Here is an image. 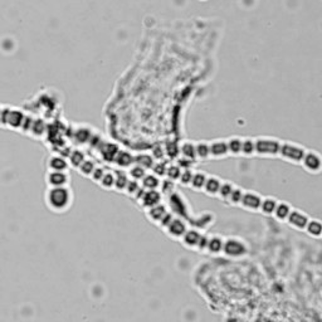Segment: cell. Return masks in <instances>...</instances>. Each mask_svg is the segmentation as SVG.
Wrapping results in <instances>:
<instances>
[{
    "label": "cell",
    "instance_id": "3957f363",
    "mask_svg": "<svg viewBox=\"0 0 322 322\" xmlns=\"http://www.w3.org/2000/svg\"><path fill=\"white\" fill-rule=\"evenodd\" d=\"M306 150L305 148H302L301 145H296V144H291V143H285L281 145V150H280V156L285 160L290 161V162H295V164H301L305 158Z\"/></svg>",
    "mask_w": 322,
    "mask_h": 322
},
{
    "label": "cell",
    "instance_id": "4fadbf2b",
    "mask_svg": "<svg viewBox=\"0 0 322 322\" xmlns=\"http://www.w3.org/2000/svg\"><path fill=\"white\" fill-rule=\"evenodd\" d=\"M169 204L171 207V210L174 213H177L179 215H185L186 214V204H185V200L180 197L176 192H172L169 197Z\"/></svg>",
    "mask_w": 322,
    "mask_h": 322
},
{
    "label": "cell",
    "instance_id": "b9f144b4",
    "mask_svg": "<svg viewBox=\"0 0 322 322\" xmlns=\"http://www.w3.org/2000/svg\"><path fill=\"white\" fill-rule=\"evenodd\" d=\"M166 164L165 162H156V164H154L153 166V170L154 172L156 174V176H162V175H166Z\"/></svg>",
    "mask_w": 322,
    "mask_h": 322
},
{
    "label": "cell",
    "instance_id": "8fae6325",
    "mask_svg": "<svg viewBox=\"0 0 322 322\" xmlns=\"http://www.w3.org/2000/svg\"><path fill=\"white\" fill-rule=\"evenodd\" d=\"M165 230H166V233L170 235V237L177 239V238H182V235L186 233L187 225L186 223L181 219V218H174V220L170 223L169 227H167Z\"/></svg>",
    "mask_w": 322,
    "mask_h": 322
},
{
    "label": "cell",
    "instance_id": "d6986e66",
    "mask_svg": "<svg viewBox=\"0 0 322 322\" xmlns=\"http://www.w3.org/2000/svg\"><path fill=\"white\" fill-rule=\"evenodd\" d=\"M222 185V181H220L219 177L217 176H208L207 182L204 185V190L207 194L209 195H218V191H219V187Z\"/></svg>",
    "mask_w": 322,
    "mask_h": 322
},
{
    "label": "cell",
    "instance_id": "7dc6e473",
    "mask_svg": "<svg viewBox=\"0 0 322 322\" xmlns=\"http://www.w3.org/2000/svg\"><path fill=\"white\" fill-rule=\"evenodd\" d=\"M153 154H154V156H155V158L158 159V160H161V159L165 156V151L162 150L160 146H156V148L154 149V153Z\"/></svg>",
    "mask_w": 322,
    "mask_h": 322
},
{
    "label": "cell",
    "instance_id": "277c9868",
    "mask_svg": "<svg viewBox=\"0 0 322 322\" xmlns=\"http://www.w3.org/2000/svg\"><path fill=\"white\" fill-rule=\"evenodd\" d=\"M248 248L247 244L243 242L242 239L238 238H228L224 240V245H223V253L230 258H239L247 254Z\"/></svg>",
    "mask_w": 322,
    "mask_h": 322
},
{
    "label": "cell",
    "instance_id": "f546056e",
    "mask_svg": "<svg viewBox=\"0 0 322 322\" xmlns=\"http://www.w3.org/2000/svg\"><path fill=\"white\" fill-rule=\"evenodd\" d=\"M118 151H120V149H118V146L115 145V144H105L102 148V155L106 160L113 161Z\"/></svg>",
    "mask_w": 322,
    "mask_h": 322
},
{
    "label": "cell",
    "instance_id": "ac0fdd59",
    "mask_svg": "<svg viewBox=\"0 0 322 322\" xmlns=\"http://www.w3.org/2000/svg\"><path fill=\"white\" fill-rule=\"evenodd\" d=\"M223 245H224V239L220 235H212L209 237V243H208V252L212 254L223 252Z\"/></svg>",
    "mask_w": 322,
    "mask_h": 322
},
{
    "label": "cell",
    "instance_id": "74e56055",
    "mask_svg": "<svg viewBox=\"0 0 322 322\" xmlns=\"http://www.w3.org/2000/svg\"><path fill=\"white\" fill-rule=\"evenodd\" d=\"M243 190L240 189V187H234L232 191V194H230L229 197V202L230 204L233 205H239L240 204V200H242V197H243Z\"/></svg>",
    "mask_w": 322,
    "mask_h": 322
},
{
    "label": "cell",
    "instance_id": "6da1fadb",
    "mask_svg": "<svg viewBox=\"0 0 322 322\" xmlns=\"http://www.w3.org/2000/svg\"><path fill=\"white\" fill-rule=\"evenodd\" d=\"M73 191L70 186L47 187L44 192V203L48 209L57 214L68 212L73 204Z\"/></svg>",
    "mask_w": 322,
    "mask_h": 322
},
{
    "label": "cell",
    "instance_id": "8d00e7d4",
    "mask_svg": "<svg viewBox=\"0 0 322 322\" xmlns=\"http://www.w3.org/2000/svg\"><path fill=\"white\" fill-rule=\"evenodd\" d=\"M128 175H130L134 180H138L139 181V180H143V177L146 175V170L135 164V166L131 167L130 171H128Z\"/></svg>",
    "mask_w": 322,
    "mask_h": 322
},
{
    "label": "cell",
    "instance_id": "7a4b0ae2",
    "mask_svg": "<svg viewBox=\"0 0 322 322\" xmlns=\"http://www.w3.org/2000/svg\"><path fill=\"white\" fill-rule=\"evenodd\" d=\"M281 141L272 138H258L254 140L255 154L261 156H277L280 155Z\"/></svg>",
    "mask_w": 322,
    "mask_h": 322
},
{
    "label": "cell",
    "instance_id": "9a60e30c",
    "mask_svg": "<svg viewBox=\"0 0 322 322\" xmlns=\"http://www.w3.org/2000/svg\"><path fill=\"white\" fill-rule=\"evenodd\" d=\"M228 154L229 151H228L227 141L218 140L210 144V156L213 158H223V156H227Z\"/></svg>",
    "mask_w": 322,
    "mask_h": 322
},
{
    "label": "cell",
    "instance_id": "ab89813d",
    "mask_svg": "<svg viewBox=\"0 0 322 322\" xmlns=\"http://www.w3.org/2000/svg\"><path fill=\"white\" fill-rule=\"evenodd\" d=\"M140 187H141V185L139 184L138 180H134L133 179V180H130V181H128L127 186H126V189H125V191H127V194L134 195V197H135V194L139 191V190H140Z\"/></svg>",
    "mask_w": 322,
    "mask_h": 322
},
{
    "label": "cell",
    "instance_id": "30bf717a",
    "mask_svg": "<svg viewBox=\"0 0 322 322\" xmlns=\"http://www.w3.org/2000/svg\"><path fill=\"white\" fill-rule=\"evenodd\" d=\"M308 222H310V217L307 214H305L301 210H295L292 209L291 212L290 217H288L287 223L293 227L295 229H300V230H305L306 227H307Z\"/></svg>",
    "mask_w": 322,
    "mask_h": 322
},
{
    "label": "cell",
    "instance_id": "83f0119b",
    "mask_svg": "<svg viewBox=\"0 0 322 322\" xmlns=\"http://www.w3.org/2000/svg\"><path fill=\"white\" fill-rule=\"evenodd\" d=\"M207 179H208V175L204 174V172L202 171L194 172L190 185H191L192 189H197V190L204 189V185L205 182H207Z\"/></svg>",
    "mask_w": 322,
    "mask_h": 322
},
{
    "label": "cell",
    "instance_id": "bcb514c9",
    "mask_svg": "<svg viewBox=\"0 0 322 322\" xmlns=\"http://www.w3.org/2000/svg\"><path fill=\"white\" fill-rule=\"evenodd\" d=\"M192 162L194 161L189 160V159H186V158H182V159H180L179 161H177V165H179L181 169H190V165H191Z\"/></svg>",
    "mask_w": 322,
    "mask_h": 322
},
{
    "label": "cell",
    "instance_id": "f35d334b",
    "mask_svg": "<svg viewBox=\"0 0 322 322\" xmlns=\"http://www.w3.org/2000/svg\"><path fill=\"white\" fill-rule=\"evenodd\" d=\"M192 175H194V172H192V170L190 169H184L181 171V175H180L179 177V181L181 185H190V182H191V179H192Z\"/></svg>",
    "mask_w": 322,
    "mask_h": 322
},
{
    "label": "cell",
    "instance_id": "d6a6232c",
    "mask_svg": "<svg viewBox=\"0 0 322 322\" xmlns=\"http://www.w3.org/2000/svg\"><path fill=\"white\" fill-rule=\"evenodd\" d=\"M255 154L254 149V140L250 138L243 139L242 143V155L244 156H252Z\"/></svg>",
    "mask_w": 322,
    "mask_h": 322
},
{
    "label": "cell",
    "instance_id": "52a82bcc",
    "mask_svg": "<svg viewBox=\"0 0 322 322\" xmlns=\"http://www.w3.org/2000/svg\"><path fill=\"white\" fill-rule=\"evenodd\" d=\"M262 199L260 194L254 191H245L243 192L242 200H240V204L244 209L252 210V212H257L260 210L261 204H262Z\"/></svg>",
    "mask_w": 322,
    "mask_h": 322
},
{
    "label": "cell",
    "instance_id": "cb8c5ba5",
    "mask_svg": "<svg viewBox=\"0 0 322 322\" xmlns=\"http://www.w3.org/2000/svg\"><path fill=\"white\" fill-rule=\"evenodd\" d=\"M242 138H237V136H233V138L228 139L227 145H228V151L232 155H240L242 154Z\"/></svg>",
    "mask_w": 322,
    "mask_h": 322
},
{
    "label": "cell",
    "instance_id": "4316f807",
    "mask_svg": "<svg viewBox=\"0 0 322 322\" xmlns=\"http://www.w3.org/2000/svg\"><path fill=\"white\" fill-rule=\"evenodd\" d=\"M305 230L311 235V237L320 238L322 235V222L316 219H310V222H308Z\"/></svg>",
    "mask_w": 322,
    "mask_h": 322
},
{
    "label": "cell",
    "instance_id": "e575fe53",
    "mask_svg": "<svg viewBox=\"0 0 322 322\" xmlns=\"http://www.w3.org/2000/svg\"><path fill=\"white\" fill-rule=\"evenodd\" d=\"M233 189H234V186H233L232 182H229V181L222 182V185H220V187H219V191H218V195L220 197V199L228 200L229 199L230 194H232Z\"/></svg>",
    "mask_w": 322,
    "mask_h": 322
},
{
    "label": "cell",
    "instance_id": "5b68a950",
    "mask_svg": "<svg viewBox=\"0 0 322 322\" xmlns=\"http://www.w3.org/2000/svg\"><path fill=\"white\" fill-rule=\"evenodd\" d=\"M70 171H47L45 182L48 187H65L71 185Z\"/></svg>",
    "mask_w": 322,
    "mask_h": 322
},
{
    "label": "cell",
    "instance_id": "d590c367",
    "mask_svg": "<svg viewBox=\"0 0 322 322\" xmlns=\"http://www.w3.org/2000/svg\"><path fill=\"white\" fill-rule=\"evenodd\" d=\"M181 171L182 169L179 166V165H170V166H167L166 169V176L167 179L171 180V181H176V180H179L180 175H181Z\"/></svg>",
    "mask_w": 322,
    "mask_h": 322
},
{
    "label": "cell",
    "instance_id": "c3c4849f",
    "mask_svg": "<svg viewBox=\"0 0 322 322\" xmlns=\"http://www.w3.org/2000/svg\"><path fill=\"white\" fill-rule=\"evenodd\" d=\"M321 237H322V235H321Z\"/></svg>",
    "mask_w": 322,
    "mask_h": 322
},
{
    "label": "cell",
    "instance_id": "d4e9b609",
    "mask_svg": "<svg viewBox=\"0 0 322 322\" xmlns=\"http://www.w3.org/2000/svg\"><path fill=\"white\" fill-rule=\"evenodd\" d=\"M115 181H116V176H115V171H105L103 176L101 177V180L98 181L101 187L106 190H111L115 189Z\"/></svg>",
    "mask_w": 322,
    "mask_h": 322
},
{
    "label": "cell",
    "instance_id": "836d02e7",
    "mask_svg": "<svg viewBox=\"0 0 322 322\" xmlns=\"http://www.w3.org/2000/svg\"><path fill=\"white\" fill-rule=\"evenodd\" d=\"M197 150V158L199 159H208L210 156V144L208 143H199L195 145Z\"/></svg>",
    "mask_w": 322,
    "mask_h": 322
},
{
    "label": "cell",
    "instance_id": "2e32d148",
    "mask_svg": "<svg viewBox=\"0 0 322 322\" xmlns=\"http://www.w3.org/2000/svg\"><path fill=\"white\" fill-rule=\"evenodd\" d=\"M291 212H292V207H291L288 203L278 202V204H277V207H276V210H275V213H273V215H275L276 219L280 220V222H287Z\"/></svg>",
    "mask_w": 322,
    "mask_h": 322
},
{
    "label": "cell",
    "instance_id": "9c48e42d",
    "mask_svg": "<svg viewBox=\"0 0 322 322\" xmlns=\"http://www.w3.org/2000/svg\"><path fill=\"white\" fill-rule=\"evenodd\" d=\"M71 164L68 159L62 155H50L47 160L48 171H70Z\"/></svg>",
    "mask_w": 322,
    "mask_h": 322
},
{
    "label": "cell",
    "instance_id": "5bb4252c",
    "mask_svg": "<svg viewBox=\"0 0 322 322\" xmlns=\"http://www.w3.org/2000/svg\"><path fill=\"white\" fill-rule=\"evenodd\" d=\"M200 235H202V233L198 229H187L186 233H185L181 238L182 244L187 248H197L200 239Z\"/></svg>",
    "mask_w": 322,
    "mask_h": 322
},
{
    "label": "cell",
    "instance_id": "603a6c76",
    "mask_svg": "<svg viewBox=\"0 0 322 322\" xmlns=\"http://www.w3.org/2000/svg\"><path fill=\"white\" fill-rule=\"evenodd\" d=\"M134 164L139 165V166L144 167V169L146 170V169H153L155 161H154L153 156L148 155V154H139V155L134 156Z\"/></svg>",
    "mask_w": 322,
    "mask_h": 322
},
{
    "label": "cell",
    "instance_id": "ffe728a7",
    "mask_svg": "<svg viewBox=\"0 0 322 322\" xmlns=\"http://www.w3.org/2000/svg\"><path fill=\"white\" fill-rule=\"evenodd\" d=\"M141 185H143L145 190H158V187H160L161 182L156 175L146 174L141 180Z\"/></svg>",
    "mask_w": 322,
    "mask_h": 322
},
{
    "label": "cell",
    "instance_id": "e0dca14e",
    "mask_svg": "<svg viewBox=\"0 0 322 322\" xmlns=\"http://www.w3.org/2000/svg\"><path fill=\"white\" fill-rule=\"evenodd\" d=\"M167 213L166 210V207H165L164 204H158L155 205V207H151L149 208L148 212H146V215H148L149 219L151 220V222L154 223H159L160 222V219L162 217H164L165 214Z\"/></svg>",
    "mask_w": 322,
    "mask_h": 322
},
{
    "label": "cell",
    "instance_id": "8992f818",
    "mask_svg": "<svg viewBox=\"0 0 322 322\" xmlns=\"http://www.w3.org/2000/svg\"><path fill=\"white\" fill-rule=\"evenodd\" d=\"M301 164L307 171L317 174L322 171V156L316 151H307Z\"/></svg>",
    "mask_w": 322,
    "mask_h": 322
},
{
    "label": "cell",
    "instance_id": "ee69618b",
    "mask_svg": "<svg viewBox=\"0 0 322 322\" xmlns=\"http://www.w3.org/2000/svg\"><path fill=\"white\" fill-rule=\"evenodd\" d=\"M103 174H105V169L97 166L95 169V171L92 172V175H91V179H92L95 182H98L101 180V177L103 176Z\"/></svg>",
    "mask_w": 322,
    "mask_h": 322
},
{
    "label": "cell",
    "instance_id": "4dcf8cb0",
    "mask_svg": "<svg viewBox=\"0 0 322 322\" xmlns=\"http://www.w3.org/2000/svg\"><path fill=\"white\" fill-rule=\"evenodd\" d=\"M96 167L97 166H96L95 162H93L92 160H87V159H86V160L80 165V167H78V172L82 174L83 176L91 177V175H92V172L95 171Z\"/></svg>",
    "mask_w": 322,
    "mask_h": 322
},
{
    "label": "cell",
    "instance_id": "f6af8a7d",
    "mask_svg": "<svg viewBox=\"0 0 322 322\" xmlns=\"http://www.w3.org/2000/svg\"><path fill=\"white\" fill-rule=\"evenodd\" d=\"M160 186H162L164 192H169V194L174 192V181H171V180H166V181H164V184H161Z\"/></svg>",
    "mask_w": 322,
    "mask_h": 322
},
{
    "label": "cell",
    "instance_id": "1f68e13d",
    "mask_svg": "<svg viewBox=\"0 0 322 322\" xmlns=\"http://www.w3.org/2000/svg\"><path fill=\"white\" fill-rule=\"evenodd\" d=\"M85 160H86L85 153H82V151H80V150L72 151V153L70 154V159H68L71 166L76 167V169H78V167H80V165L82 164V162Z\"/></svg>",
    "mask_w": 322,
    "mask_h": 322
},
{
    "label": "cell",
    "instance_id": "44dd1931",
    "mask_svg": "<svg viewBox=\"0 0 322 322\" xmlns=\"http://www.w3.org/2000/svg\"><path fill=\"white\" fill-rule=\"evenodd\" d=\"M277 204H278V202H277V199H275V198H272V197L263 198L260 210L265 215H273Z\"/></svg>",
    "mask_w": 322,
    "mask_h": 322
},
{
    "label": "cell",
    "instance_id": "7c38bea8",
    "mask_svg": "<svg viewBox=\"0 0 322 322\" xmlns=\"http://www.w3.org/2000/svg\"><path fill=\"white\" fill-rule=\"evenodd\" d=\"M139 202L141 203L144 208L149 209L151 207H155V205L160 204L161 203V192L158 190H145L143 198H141Z\"/></svg>",
    "mask_w": 322,
    "mask_h": 322
},
{
    "label": "cell",
    "instance_id": "7bdbcfd3",
    "mask_svg": "<svg viewBox=\"0 0 322 322\" xmlns=\"http://www.w3.org/2000/svg\"><path fill=\"white\" fill-rule=\"evenodd\" d=\"M172 220H174V214H172V213H166V214H165L164 217L161 218L160 222H159L158 224L160 225L162 229H166V228L169 227V224L172 222Z\"/></svg>",
    "mask_w": 322,
    "mask_h": 322
},
{
    "label": "cell",
    "instance_id": "484cf974",
    "mask_svg": "<svg viewBox=\"0 0 322 322\" xmlns=\"http://www.w3.org/2000/svg\"><path fill=\"white\" fill-rule=\"evenodd\" d=\"M116 162V164L118 165V166H122V167H128L131 166V165L134 164V156L131 155L128 151H122L120 150L117 153V155H116L115 160H113Z\"/></svg>",
    "mask_w": 322,
    "mask_h": 322
},
{
    "label": "cell",
    "instance_id": "60d3db41",
    "mask_svg": "<svg viewBox=\"0 0 322 322\" xmlns=\"http://www.w3.org/2000/svg\"><path fill=\"white\" fill-rule=\"evenodd\" d=\"M208 243H209V235L202 234L200 235V239H199V243H198L197 249L199 250V252H207Z\"/></svg>",
    "mask_w": 322,
    "mask_h": 322
},
{
    "label": "cell",
    "instance_id": "7402d4cb",
    "mask_svg": "<svg viewBox=\"0 0 322 322\" xmlns=\"http://www.w3.org/2000/svg\"><path fill=\"white\" fill-rule=\"evenodd\" d=\"M115 176H116L115 189L118 190V191H125L126 186H127L128 181H130L127 174H126L123 170H116Z\"/></svg>",
    "mask_w": 322,
    "mask_h": 322
},
{
    "label": "cell",
    "instance_id": "ba28073f",
    "mask_svg": "<svg viewBox=\"0 0 322 322\" xmlns=\"http://www.w3.org/2000/svg\"><path fill=\"white\" fill-rule=\"evenodd\" d=\"M0 118H2L5 123H8L12 128H19L23 126L25 117L24 115L18 110H5L4 112H2V115H0Z\"/></svg>",
    "mask_w": 322,
    "mask_h": 322
},
{
    "label": "cell",
    "instance_id": "f1b7e54d",
    "mask_svg": "<svg viewBox=\"0 0 322 322\" xmlns=\"http://www.w3.org/2000/svg\"><path fill=\"white\" fill-rule=\"evenodd\" d=\"M180 153L184 158L189 159V160L194 161L197 159V150H195V144L191 143H184L180 146Z\"/></svg>",
    "mask_w": 322,
    "mask_h": 322
}]
</instances>
